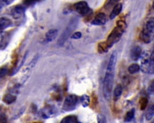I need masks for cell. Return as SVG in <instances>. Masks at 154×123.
I'll return each instance as SVG.
<instances>
[{"instance_id":"cell-2","label":"cell","mask_w":154,"mask_h":123,"mask_svg":"<svg viewBox=\"0 0 154 123\" xmlns=\"http://www.w3.org/2000/svg\"><path fill=\"white\" fill-rule=\"evenodd\" d=\"M124 31H125V30H124V29L121 28L118 26H116L115 28L113 29V31H111L110 35L108 36L107 40L106 41L108 47L111 48L113 44L119 41L122 35L124 34Z\"/></svg>"},{"instance_id":"cell-17","label":"cell","mask_w":154,"mask_h":123,"mask_svg":"<svg viewBox=\"0 0 154 123\" xmlns=\"http://www.w3.org/2000/svg\"><path fill=\"white\" fill-rule=\"evenodd\" d=\"M60 123H79V122L76 116L69 115L64 117V118L61 120Z\"/></svg>"},{"instance_id":"cell-16","label":"cell","mask_w":154,"mask_h":123,"mask_svg":"<svg viewBox=\"0 0 154 123\" xmlns=\"http://www.w3.org/2000/svg\"><path fill=\"white\" fill-rule=\"evenodd\" d=\"M144 29L147 31V32L149 33L150 35H153V31H154L153 19H150V20H149L148 22H147L146 27H145Z\"/></svg>"},{"instance_id":"cell-29","label":"cell","mask_w":154,"mask_h":123,"mask_svg":"<svg viewBox=\"0 0 154 123\" xmlns=\"http://www.w3.org/2000/svg\"><path fill=\"white\" fill-rule=\"evenodd\" d=\"M117 26L121 28L124 29V30H126L127 24H126V22L123 21V20H119V21L117 22Z\"/></svg>"},{"instance_id":"cell-35","label":"cell","mask_w":154,"mask_h":123,"mask_svg":"<svg viewBox=\"0 0 154 123\" xmlns=\"http://www.w3.org/2000/svg\"><path fill=\"white\" fill-rule=\"evenodd\" d=\"M0 112H1V109H0Z\"/></svg>"},{"instance_id":"cell-28","label":"cell","mask_w":154,"mask_h":123,"mask_svg":"<svg viewBox=\"0 0 154 123\" xmlns=\"http://www.w3.org/2000/svg\"><path fill=\"white\" fill-rule=\"evenodd\" d=\"M82 36V34L80 31H77V32L73 33V35L71 36V38L72 39H81Z\"/></svg>"},{"instance_id":"cell-6","label":"cell","mask_w":154,"mask_h":123,"mask_svg":"<svg viewBox=\"0 0 154 123\" xmlns=\"http://www.w3.org/2000/svg\"><path fill=\"white\" fill-rule=\"evenodd\" d=\"M154 62H150L149 57L144 56L143 57L141 62V69L142 71L146 73H153Z\"/></svg>"},{"instance_id":"cell-1","label":"cell","mask_w":154,"mask_h":123,"mask_svg":"<svg viewBox=\"0 0 154 123\" xmlns=\"http://www.w3.org/2000/svg\"><path fill=\"white\" fill-rule=\"evenodd\" d=\"M117 60V52L116 51H113L110 57L108 62L107 70L106 75L103 80V96L107 101H109L111 98V93L113 86V80H114L115 67Z\"/></svg>"},{"instance_id":"cell-25","label":"cell","mask_w":154,"mask_h":123,"mask_svg":"<svg viewBox=\"0 0 154 123\" xmlns=\"http://www.w3.org/2000/svg\"><path fill=\"white\" fill-rule=\"evenodd\" d=\"M148 104V100L146 97H142L140 100V110H146L147 106Z\"/></svg>"},{"instance_id":"cell-8","label":"cell","mask_w":154,"mask_h":123,"mask_svg":"<svg viewBox=\"0 0 154 123\" xmlns=\"http://www.w3.org/2000/svg\"><path fill=\"white\" fill-rule=\"evenodd\" d=\"M106 21H107V17L106 14L100 13L94 17L91 23L94 25H103L106 23Z\"/></svg>"},{"instance_id":"cell-20","label":"cell","mask_w":154,"mask_h":123,"mask_svg":"<svg viewBox=\"0 0 154 123\" xmlns=\"http://www.w3.org/2000/svg\"><path fill=\"white\" fill-rule=\"evenodd\" d=\"M80 101H81L82 104L84 107H87L90 103V98L88 95H83L80 98Z\"/></svg>"},{"instance_id":"cell-13","label":"cell","mask_w":154,"mask_h":123,"mask_svg":"<svg viewBox=\"0 0 154 123\" xmlns=\"http://www.w3.org/2000/svg\"><path fill=\"white\" fill-rule=\"evenodd\" d=\"M17 97L11 93H6L3 97V101L7 104H11L16 101Z\"/></svg>"},{"instance_id":"cell-30","label":"cell","mask_w":154,"mask_h":123,"mask_svg":"<svg viewBox=\"0 0 154 123\" xmlns=\"http://www.w3.org/2000/svg\"><path fill=\"white\" fill-rule=\"evenodd\" d=\"M153 91H154V83H153V81H152L151 83L149 85V87L148 88V93H150V94H153Z\"/></svg>"},{"instance_id":"cell-7","label":"cell","mask_w":154,"mask_h":123,"mask_svg":"<svg viewBox=\"0 0 154 123\" xmlns=\"http://www.w3.org/2000/svg\"><path fill=\"white\" fill-rule=\"evenodd\" d=\"M57 110L54 106L52 105H48L47 107H44L42 110H41L40 114H41V117L42 118L47 119L50 118V117H54L57 114Z\"/></svg>"},{"instance_id":"cell-26","label":"cell","mask_w":154,"mask_h":123,"mask_svg":"<svg viewBox=\"0 0 154 123\" xmlns=\"http://www.w3.org/2000/svg\"><path fill=\"white\" fill-rule=\"evenodd\" d=\"M9 72V69L7 66L0 67V78H4Z\"/></svg>"},{"instance_id":"cell-22","label":"cell","mask_w":154,"mask_h":123,"mask_svg":"<svg viewBox=\"0 0 154 123\" xmlns=\"http://www.w3.org/2000/svg\"><path fill=\"white\" fill-rule=\"evenodd\" d=\"M140 69V67L139 65H137V64H132V65H131L128 67V72L130 74H134L136 72H139Z\"/></svg>"},{"instance_id":"cell-32","label":"cell","mask_w":154,"mask_h":123,"mask_svg":"<svg viewBox=\"0 0 154 123\" xmlns=\"http://www.w3.org/2000/svg\"><path fill=\"white\" fill-rule=\"evenodd\" d=\"M36 2V1H25V3H26V5H31V4H34V3Z\"/></svg>"},{"instance_id":"cell-27","label":"cell","mask_w":154,"mask_h":123,"mask_svg":"<svg viewBox=\"0 0 154 123\" xmlns=\"http://www.w3.org/2000/svg\"><path fill=\"white\" fill-rule=\"evenodd\" d=\"M97 123H107L105 115L100 114L97 115Z\"/></svg>"},{"instance_id":"cell-12","label":"cell","mask_w":154,"mask_h":123,"mask_svg":"<svg viewBox=\"0 0 154 123\" xmlns=\"http://www.w3.org/2000/svg\"><path fill=\"white\" fill-rule=\"evenodd\" d=\"M57 29H51L49 31H47L46 35H45V41L47 42H51L54 41L57 36Z\"/></svg>"},{"instance_id":"cell-31","label":"cell","mask_w":154,"mask_h":123,"mask_svg":"<svg viewBox=\"0 0 154 123\" xmlns=\"http://www.w3.org/2000/svg\"><path fill=\"white\" fill-rule=\"evenodd\" d=\"M0 123H8V118L5 114H2L0 116Z\"/></svg>"},{"instance_id":"cell-34","label":"cell","mask_w":154,"mask_h":123,"mask_svg":"<svg viewBox=\"0 0 154 123\" xmlns=\"http://www.w3.org/2000/svg\"><path fill=\"white\" fill-rule=\"evenodd\" d=\"M2 31H3V30H2V28H0V34H2Z\"/></svg>"},{"instance_id":"cell-24","label":"cell","mask_w":154,"mask_h":123,"mask_svg":"<svg viewBox=\"0 0 154 123\" xmlns=\"http://www.w3.org/2000/svg\"><path fill=\"white\" fill-rule=\"evenodd\" d=\"M153 114H154L153 105H151L149 108H148V111H147L146 113V118L147 120H150V119L153 118Z\"/></svg>"},{"instance_id":"cell-18","label":"cell","mask_w":154,"mask_h":123,"mask_svg":"<svg viewBox=\"0 0 154 123\" xmlns=\"http://www.w3.org/2000/svg\"><path fill=\"white\" fill-rule=\"evenodd\" d=\"M122 87L120 84H119L116 86L114 91H113V96H114L115 99L117 100L120 98L121 96H122Z\"/></svg>"},{"instance_id":"cell-23","label":"cell","mask_w":154,"mask_h":123,"mask_svg":"<svg viewBox=\"0 0 154 123\" xmlns=\"http://www.w3.org/2000/svg\"><path fill=\"white\" fill-rule=\"evenodd\" d=\"M134 113H135V112H134V109H132V110L128 111L125 116L126 122H130V121H132L134 117Z\"/></svg>"},{"instance_id":"cell-9","label":"cell","mask_w":154,"mask_h":123,"mask_svg":"<svg viewBox=\"0 0 154 123\" xmlns=\"http://www.w3.org/2000/svg\"><path fill=\"white\" fill-rule=\"evenodd\" d=\"M25 13V7L22 5H17L12 10V16L15 19L20 18Z\"/></svg>"},{"instance_id":"cell-14","label":"cell","mask_w":154,"mask_h":123,"mask_svg":"<svg viewBox=\"0 0 154 123\" xmlns=\"http://www.w3.org/2000/svg\"><path fill=\"white\" fill-rule=\"evenodd\" d=\"M151 36L152 35H150L149 33L147 32L145 29H143V31H142L140 34V38L142 41H143L144 43H146V44H148V43H150V41H151V39H152Z\"/></svg>"},{"instance_id":"cell-21","label":"cell","mask_w":154,"mask_h":123,"mask_svg":"<svg viewBox=\"0 0 154 123\" xmlns=\"http://www.w3.org/2000/svg\"><path fill=\"white\" fill-rule=\"evenodd\" d=\"M38 54L35 55L34 57L32 59V60H31L30 63H29V65H28V66L26 67V70L28 72V71H30L31 69L34 68L35 65H36V62H37V61H38Z\"/></svg>"},{"instance_id":"cell-3","label":"cell","mask_w":154,"mask_h":123,"mask_svg":"<svg viewBox=\"0 0 154 123\" xmlns=\"http://www.w3.org/2000/svg\"><path fill=\"white\" fill-rule=\"evenodd\" d=\"M77 24H78V20L76 18H73L71 20V22H69V25L66 28V30L64 31V32L63 33L62 35L60 36V39H58L57 41V45L58 46H63L64 44V43L66 42V40L69 37V36L71 35V32L73 31H74V29L76 28Z\"/></svg>"},{"instance_id":"cell-33","label":"cell","mask_w":154,"mask_h":123,"mask_svg":"<svg viewBox=\"0 0 154 123\" xmlns=\"http://www.w3.org/2000/svg\"><path fill=\"white\" fill-rule=\"evenodd\" d=\"M3 2L6 3V4H10L11 3L13 2V1H12V0H11V1H4Z\"/></svg>"},{"instance_id":"cell-4","label":"cell","mask_w":154,"mask_h":123,"mask_svg":"<svg viewBox=\"0 0 154 123\" xmlns=\"http://www.w3.org/2000/svg\"><path fill=\"white\" fill-rule=\"evenodd\" d=\"M79 98L76 95H69L65 99L63 106V109L66 112H69V111H72L76 108L77 103H78Z\"/></svg>"},{"instance_id":"cell-19","label":"cell","mask_w":154,"mask_h":123,"mask_svg":"<svg viewBox=\"0 0 154 123\" xmlns=\"http://www.w3.org/2000/svg\"><path fill=\"white\" fill-rule=\"evenodd\" d=\"M97 48H98L99 52L100 54H103V53L107 52L110 48L108 47V44H106V41H103V42L99 43L98 47H97Z\"/></svg>"},{"instance_id":"cell-5","label":"cell","mask_w":154,"mask_h":123,"mask_svg":"<svg viewBox=\"0 0 154 123\" xmlns=\"http://www.w3.org/2000/svg\"><path fill=\"white\" fill-rule=\"evenodd\" d=\"M74 8L76 11L80 15L86 16V15H90L92 14V11L89 7L88 4L86 1H82L79 2H77L74 4Z\"/></svg>"},{"instance_id":"cell-10","label":"cell","mask_w":154,"mask_h":123,"mask_svg":"<svg viewBox=\"0 0 154 123\" xmlns=\"http://www.w3.org/2000/svg\"><path fill=\"white\" fill-rule=\"evenodd\" d=\"M142 53H143V51H142L141 48L140 47V46H134V47L131 49V58H132V60H134V61H137V60L142 57Z\"/></svg>"},{"instance_id":"cell-11","label":"cell","mask_w":154,"mask_h":123,"mask_svg":"<svg viewBox=\"0 0 154 123\" xmlns=\"http://www.w3.org/2000/svg\"><path fill=\"white\" fill-rule=\"evenodd\" d=\"M122 10V4L121 3H117L116 4L114 5L113 10H112L111 14H110V19L113 20L116 17L118 16L121 13Z\"/></svg>"},{"instance_id":"cell-15","label":"cell","mask_w":154,"mask_h":123,"mask_svg":"<svg viewBox=\"0 0 154 123\" xmlns=\"http://www.w3.org/2000/svg\"><path fill=\"white\" fill-rule=\"evenodd\" d=\"M12 25V22L10 19L7 18H0V28L2 30H5L7 28L10 27Z\"/></svg>"}]
</instances>
